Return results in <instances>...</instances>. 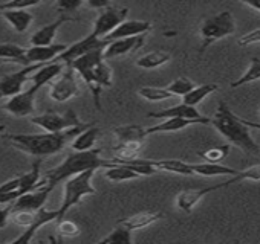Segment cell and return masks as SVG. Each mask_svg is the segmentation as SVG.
I'll return each instance as SVG.
<instances>
[{
	"label": "cell",
	"mask_w": 260,
	"mask_h": 244,
	"mask_svg": "<svg viewBox=\"0 0 260 244\" xmlns=\"http://www.w3.org/2000/svg\"><path fill=\"white\" fill-rule=\"evenodd\" d=\"M90 124H80L71 129H66L63 132L58 133H43V135H4V138L17 150L34 156V157H48L52 154L60 153L66 144L74 139L78 133H81L86 127H89Z\"/></svg>",
	"instance_id": "cell-1"
},
{
	"label": "cell",
	"mask_w": 260,
	"mask_h": 244,
	"mask_svg": "<svg viewBox=\"0 0 260 244\" xmlns=\"http://www.w3.org/2000/svg\"><path fill=\"white\" fill-rule=\"evenodd\" d=\"M103 51L104 49L92 51L89 54L78 57L71 64H66V66H71L87 84V87L93 96L95 107L98 110H101L100 95L103 92V87H110L112 79H113V72H112L110 66L106 63L107 60H104Z\"/></svg>",
	"instance_id": "cell-2"
},
{
	"label": "cell",
	"mask_w": 260,
	"mask_h": 244,
	"mask_svg": "<svg viewBox=\"0 0 260 244\" xmlns=\"http://www.w3.org/2000/svg\"><path fill=\"white\" fill-rule=\"evenodd\" d=\"M107 165L106 159H101V148H92L87 151H74L66 156V159L46 173V176L39 182V186H46L49 191H54L55 186L61 182H66L69 177L80 174L86 170H98Z\"/></svg>",
	"instance_id": "cell-3"
},
{
	"label": "cell",
	"mask_w": 260,
	"mask_h": 244,
	"mask_svg": "<svg viewBox=\"0 0 260 244\" xmlns=\"http://www.w3.org/2000/svg\"><path fill=\"white\" fill-rule=\"evenodd\" d=\"M210 124L233 145L239 147L248 154L257 156L260 154V145L252 139L249 133V127L243 124L242 117L234 114L230 107L222 101L217 105L216 114Z\"/></svg>",
	"instance_id": "cell-4"
},
{
	"label": "cell",
	"mask_w": 260,
	"mask_h": 244,
	"mask_svg": "<svg viewBox=\"0 0 260 244\" xmlns=\"http://www.w3.org/2000/svg\"><path fill=\"white\" fill-rule=\"evenodd\" d=\"M95 171L96 170H86L80 174L69 177L64 182V195H63L61 206L58 208V220L64 218L68 211L71 208H74L75 205H78L83 198L96 194V189L92 185V179L95 176Z\"/></svg>",
	"instance_id": "cell-5"
},
{
	"label": "cell",
	"mask_w": 260,
	"mask_h": 244,
	"mask_svg": "<svg viewBox=\"0 0 260 244\" xmlns=\"http://www.w3.org/2000/svg\"><path fill=\"white\" fill-rule=\"evenodd\" d=\"M236 32V20L230 11H222L216 16L205 19L199 28L201 48L199 52H205L217 40Z\"/></svg>",
	"instance_id": "cell-6"
},
{
	"label": "cell",
	"mask_w": 260,
	"mask_h": 244,
	"mask_svg": "<svg viewBox=\"0 0 260 244\" xmlns=\"http://www.w3.org/2000/svg\"><path fill=\"white\" fill-rule=\"evenodd\" d=\"M113 135L116 138V145L113 151L116 153L115 157L119 159H134L143 151L147 133L146 129L141 126H122L113 129Z\"/></svg>",
	"instance_id": "cell-7"
},
{
	"label": "cell",
	"mask_w": 260,
	"mask_h": 244,
	"mask_svg": "<svg viewBox=\"0 0 260 244\" xmlns=\"http://www.w3.org/2000/svg\"><path fill=\"white\" fill-rule=\"evenodd\" d=\"M31 122L48 133H58V132L66 130V129L83 124L72 110L66 111L64 114H60L55 111H46L42 114H36L31 117Z\"/></svg>",
	"instance_id": "cell-8"
},
{
	"label": "cell",
	"mask_w": 260,
	"mask_h": 244,
	"mask_svg": "<svg viewBox=\"0 0 260 244\" xmlns=\"http://www.w3.org/2000/svg\"><path fill=\"white\" fill-rule=\"evenodd\" d=\"M128 16V8H121V7H107L103 8L98 17L93 22V29L92 35L98 38H106L119 23L127 20Z\"/></svg>",
	"instance_id": "cell-9"
},
{
	"label": "cell",
	"mask_w": 260,
	"mask_h": 244,
	"mask_svg": "<svg viewBox=\"0 0 260 244\" xmlns=\"http://www.w3.org/2000/svg\"><path fill=\"white\" fill-rule=\"evenodd\" d=\"M80 93L77 78H75V70L71 66H66L63 72L51 81L49 87V96L57 101V102H66L77 96Z\"/></svg>",
	"instance_id": "cell-10"
},
{
	"label": "cell",
	"mask_w": 260,
	"mask_h": 244,
	"mask_svg": "<svg viewBox=\"0 0 260 244\" xmlns=\"http://www.w3.org/2000/svg\"><path fill=\"white\" fill-rule=\"evenodd\" d=\"M40 89L42 87L39 84L32 83V86L28 90H22L20 93L11 96L4 104V110H7L10 114L16 117H26L32 114L36 111V95Z\"/></svg>",
	"instance_id": "cell-11"
},
{
	"label": "cell",
	"mask_w": 260,
	"mask_h": 244,
	"mask_svg": "<svg viewBox=\"0 0 260 244\" xmlns=\"http://www.w3.org/2000/svg\"><path fill=\"white\" fill-rule=\"evenodd\" d=\"M107 40L104 38H98L92 34H89L87 37H84L83 40H78L77 43L71 45V46H66V49L52 61H57V63H61V64H71L74 60H77L78 57L84 55V54H89L92 51H96V49H104L107 46Z\"/></svg>",
	"instance_id": "cell-12"
},
{
	"label": "cell",
	"mask_w": 260,
	"mask_h": 244,
	"mask_svg": "<svg viewBox=\"0 0 260 244\" xmlns=\"http://www.w3.org/2000/svg\"><path fill=\"white\" fill-rule=\"evenodd\" d=\"M40 66H43V64L23 66L19 72H14V73H10L4 78H0V99L11 98L17 93H20L23 89V84L29 78V73L36 72Z\"/></svg>",
	"instance_id": "cell-13"
},
{
	"label": "cell",
	"mask_w": 260,
	"mask_h": 244,
	"mask_svg": "<svg viewBox=\"0 0 260 244\" xmlns=\"http://www.w3.org/2000/svg\"><path fill=\"white\" fill-rule=\"evenodd\" d=\"M51 192L52 191H49L46 186H39L36 189L26 191V192L20 194L11 203V208H13V211H31V212H36L42 206H45V203L48 201V197H49Z\"/></svg>",
	"instance_id": "cell-14"
},
{
	"label": "cell",
	"mask_w": 260,
	"mask_h": 244,
	"mask_svg": "<svg viewBox=\"0 0 260 244\" xmlns=\"http://www.w3.org/2000/svg\"><path fill=\"white\" fill-rule=\"evenodd\" d=\"M144 40H146V34L135 35V37H127V38L112 40L104 48L103 57H104V60H112V58H116V57L128 55L130 52L138 51L144 45Z\"/></svg>",
	"instance_id": "cell-15"
},
{
	"label": "cell",
	"mask_w": 260,
	"mask_h": 244,
	"mask_svg": "<svg viewBox=\"0 0 260 244\" xmlns=\"http://www.w3.org/2000/svg\"><path fill=\"white\" fill-rule=\"evenodd\" d=\"M57 220H58V209H46L45 206H42L39 211H36L32 223L25 229V232H22L17 238H14L13 242H25V244L31 242L40 227Z\"/></svg>",
	"instance_id": "cell-16"
},
{
	"label": "cell",
	"mask_w": 260,
	"mask_h": 244,
	"mask_svg": "<svg viewBox=\"0 0 260 244\" xmlns=\"http://www.w3.org/2000/svg\"><path fill=\"white\" fill-rule=\"evenodd\" d=\"M149 117H155V119H166V117H187V119H196L199 120L201 124L204 126H208L211 119L210 117H205L202 116L196 107L193 105H187V104H178V105H173V107H169V108H164V110H159V111H152L149 113Z\"/></svg>",
	"instance_id": "cell-17"
},
{
	"label": "cell",
	"mask_w": 260,
	"mask_h": 244,
	"mask_svg": "<svg viewBox=\"0 0 260 244\" xmlns=\"http://www.w3.org/2000/svg\"><path fill=\"white\" fill-rule=\"evenodd\" d=\"M152 31V23L146 20H124L119 23L104 40L112 42L118 38H127V37H135V35H143Z\"/></svg>",
	"instance_id": "cell-18"
},
{
	"label": "cell",
	"mask_w": 260,
	"mask_h": 244,
	"mask_svg": "<svg viewBox=\"0 0 260 244\" xmlns=\"http://www.w3.org/2000/svg\"><path fill=\"white\" fill-rule=\"evenodd\" d=\"M66 45H49V46H31L25 52V58L28 64H46L51 60H55L63 51Z\"/></svg>",
	"instance_id": "cell-19"
},
{
	"label": "cell",
	"mask_w": 260,
	"mask_h": 244,
	"mask_svg": "<svg viewBox=\"0 0 260 244\" xmlns=\"http://www.w3.org/2000/svg\"><path fill=\"white\" fill-rule=\"evenodd\" d=\"M213 191H217V185H213L208 188H201V189H184L176 195V206L182 212L190 214L194 209V206L201 201V198Z\"/></svg>",
	"instance_id": "cell-20"
},
{
	"label": "cell",
	"mask_w": 260,
	"mask_h": 244,
	"mask_svg": "<svg viewBox=\"0 0 260 244\" xmlns=\"http://www.w3.org/2000/svg\"><path fill=\"white\" fill-rule=\"evenodd\" d=\"M71 19L68 17H58L54 23H49L43 28H40L39 31H36L32 34V37L29 38V43L31 46H49L54 43L55 40V35H57V31L60 29V26L66 22H69Z\"/></svg>",
	"instance_id": "cell-21"
},
{
	"label": "cell",
	"mask_w": 260,
	"mask_h": 244,
	"mask_svg": "<svg viewBox=\"0 0 260 244\" xmlns=\"http://www.w3.org/2000/svg\"><path fill=\"white\" fill-rule=\"evenodd\" d=\"M193 124H201L196 119H187V117H166L159 124L146 129L147 135H153V133H175V132H181Z\"/></svg>",
	"instance_id": "cell-22"
},
{
	"label": "cell",
	"mask_w": 260,
	"mask_h": 244,
	"mask_svg": "<svg viewBox=\"0 0 260 244\" xmlns=\"http://www.w3.org/2000/svg\"><path fill=\"white\" fill-rule=\"evenodd\" d=\"M164 218V214L159 212V211H150V212H140V214H135L128 218H122L119 220L118 223L122 224L124 227H127L128 230H138V229H144L153 223H156L158 220Z\"/></svg>",
	"instance_id": "cell-23"
},
{
	"label": "cell",
	"mask_w": 260,
	"mask_h": 244,
	"mask_svg": "<svg viewBox=\"0 0 260 244\" xmlns=\"http://www.w3.org/2000/svg\"><path fill=\"white\" fill-rule=\"evenodd\" d=\"M0 14H2V17L19 34L26 32L32 23V14L28 13L26 10H4V11H0Z\"/></svg>",
	"instance_id": "cell-24"
},
{
	"label": "cell",
	"mask_w": 260,
	"mask_h": 244,
	"mask_svg": "<svg viewBox=\"0 0 260 244\" xmlns=\"http://www.w3.org/2000/svg\"><path fill=\"white\" fill-rule=\"evenodd\" d=\"M104 176L110 182H128V180H135L140 179L141 176L134 171L130 167L122 165V164H113L107 160V165L104 167Z\"/></svg>",
	"instance_id": "cell-25"
},
{
	"label": "cell",
	"mask_w": 260,
	"mask_h": 244,
	"mask_svg": "<svg viewBox=\"0 0 260 244\" xmlns=\"http://www.w3.org/2000/svg\"><path fill=\"white\" fill-rule=\"evenodd\" d=\"M190 168L193 174L202 176V177H216V176H234L237 170L223 167L220 164L213 162H204V164H190Z\"/></svg>",
	"instance_id": "cell-26"
},
{
	"label": "cell",
	"mask_w": 260,
	"mask_h": 244,
	"mask_svg": "<svg viewBox=\"0 0 260 244\" xmlns=\"http://www.w3.org/2000/svg\"><path fill=\"white\" fill-rule=\"evenodd\" d=\"M26 49L14 43H0V63H17L29 66L25 58Z\"/></svg>",
	"instance_id": "cell-27"
},
{
	"label": "cell",
	"mask_w": 260,
	"mask_h": 244,
	"mask_svg": "<svg viewBox=\"0 0 260 244\" xmlns=\"http://www.w3.org/2000/svg\"><path fill=\"white\" fill-rule=\"evenodd\" d=\"M100 135V129L95 127V126H89L86 127L81 133H78L71 147L74 151H87V150H92L95 147V142H96V138Z\"/></svg>",
	"instance_id": "cell-28"
},
{
	"label": "cell",
	"mask_w": 260,
	"mask_h": 244,
	"mask_svg": "<svg viewBox=\"0 0 260 244\" xmlns=\"http://www.w3.org/2000/svg\"><path fill=\"white\" fill-rule=\"evenodd\" d=\"M150 164L158 171H167V173H173V174H179V176H194L191 168H190V164L178 160V159L150 160Z\"/></svg>",
	"instance_id": "cell-29"
},
{
	"label": "cell",
	"mask_w": 260,
	"mask_h": 244,
	"mask_svg": "<svg viewBox=\"0 0 260 244\" xmlns=\"http://www.w3.org/2000/svg\"><path fill=\"white\" fill-rule=\"evenodd\" d=\"M172 55L166 51H152L143 57H140L137 60V67H141V69H158L164 64H167L170 61Z\"/></svg>",
	"instance_id": "cell-30"
},
{
	"label": "cell",
	"mask_w": 260,
	"mask_h": 244,
	"mask_svg": "<svg viewBox=\"0 0 260 244\" xmlns=\"http://www.w3.org/2000/svg\"><path fill=\"white\" fill-rule=\"evenodd\" d=\"M219 90L217 84H202V86H194L187 95L182 96V102L187 105H193L196 107L198 104H201L208 95L214 93Z\"/></svg>",
	"instance_id": "cell-31"
},
{
	"label": "cell",
	"mask_w": 260,
	"mask_h": 244,
	"mask_svg": "<svg viewBox=\"0 0 260 244\" xmlns=\"http://www.w3.org/2000/svg\"><path fill=\"white\" fill-rule=\"evenodd\" d=\"M100 242L101 244H132L134 242L132 230H128L122 224L116 223L115 229L107 236H104Z\"/></svg>",
	"instance_id": "cell-32"
},
{
	"label": "cell",
	"mask_w": 260,
	"mask_h": 244,
	"mask_svg": "<svg viewBox=\"0 0 260 244\" xmlns=\"http://www.w3.org/2000/svg\"><path fill=\"white\" fill-rule=\"evenodd\" d=\"M258 79H260V58L252 57L251 63H249V67L246 69V72L239 79L231 83V89H237L240 86H245V84H249V83H254V81H258Z\"/></svg>",
	"instance_id": "cell-33"
},
{
	"label": "cell",
	"mask_w": 260,
	"mask_h": 244,
	"mask_svg": "<svg viewBox=\"0 0 260 244\" xmlns=\"http://www.w3.org/2000/svg\"><path fill=\"white\" fill-rule=\"evenodd\" d=\"M240 180H260V164L258 165H254V167H249L243 171H237L231 179H228L226 182L223 183H219L217 185V189L220 188H226L233 183H237Z\"/></svg>",
	"instance_id": "cell-34"
},
{
	"label": "cell",
	"mask_w": 260,
	"mask_h": 244,
	"mask_svg": "<svg viewBox=\"0 0 260 244\" xmlns=\"http://www.w3.org/2000/svg\"><path fill=\"white\" fill-rule=\"evenodd\" d=\"M138 95L141 98H144L146 101H150V102H159V101L173 98V95L166 87H152V86H146V87L138 89Z\"/></svg>",
	"instance_id": "cell-35"
},
{
	"label": "cell",
	"mask_w": 260,
	"mask_h": 244,
	"mask_svg": "<svg viewBox=\"0 0 260 244\" xmlns=\"http://www.w3.org/2000/svg\"><path fill=\"white\" fill-rule=\"evenodd\" d=\"M193 87H194V83H193L191 79H188V78H185V76H179V78H176L173 83H170L166 89H167L173 96H184V95H187Z\"/></svg>",
	"instance_id": "cell-36"
},
{
	"label": "cell",
	"mask_w": 260,
	"mask_h": 244,
	"mask_svg": "<svg viewBox=\"0 0 260 244\" xmlns=\"http://www.w3.org/2000/svg\"><path fill=\"white\" fill-rule=\"evenodd\" d=\"M198 154H199L205 162L219 164V162H222V160L230 154V147H228V145H222V147L210 148V150H205V151H199Z\"/></svg>",
	"instance_id": "cell-37"
},
{
	"label": "cell",
	"mask_w": 260,
	"mask_h": 244,
	"mask_svg": "<svg viewBox=\"0 0 260 244\" xmlns=\"http://www.w3.org/2000/svg\"><path fill=\"white\" fill-rule=\"evenodd\" d=\"M57 232L61 235V236H77L80 235V226L75 223V221H71V220H66V218H61L57 221Z\"/></svg>",
	"instance_id": "cell-38"
},
{
	"label": "cell",
	"mask_w": 260,
	"mask_h": 244,
	"mask_svg": "<svg viewBox=\"0 0 260 244\" xmlns=\"http://www.w3.org/2000/svg\"><path fill=\"white\" fill-rule=\"evenodd\" d=\"M42 0H8V2L0 5V11L4 10H28L31 7H37Z\"/></svg>",
	"instance_id": "cell-39"
},
{
	"label": "cell",
	"mask_w": 260,
	"mask_h": 244,
	"mask_svg": "<svg viewBox=\"0 0 260 244\" xmlns=\"http://www.w3.org/2000/svg\"><path fill=\"white\" fill-rule=\"evenodd\" d=\"M84 4V0H57L55 8L60 13H75L77 10L81 8V5Z\"/></svg>",
	"instance_id": "cell-40"
},
{
	"label": "cell",
	"mask_w": 260,
	"mask_h": 244,
	"mask_svg": "<svg viewBox=\"0 0 260 244\" xmlns=\"http://www.w3.org/2000/svg\"><path fill=\"white\" fill-rule=\"evenodd\" d=\"M34 214L36 212H31V211H13V221L19 226H23V227H28L32 220H34Z\"/></svg>",
	"instance_id": "cell-41"
},
{
	"label": "cell",
	"mask_w": 260,
	"mask_h": 244,
	"mask_svg": "<svg viewBox=\"0 0 260 244\" xmlns=\"http://www.w3.org/2000/svg\"><path fill=\"white\" fill-rule=\"evenodd\" d=\"M237 43L240 46H249L252 43H260V29H255V31L249 32V34H245L243 37H240L237 40Z\"/></svg>",
	"instance_id": "cell-42"
},
{
	"label": "cell",
	"mask_w": 260,
	"mask_h": 244,
	"mask_svg": "<svg viewBox=\"0 0 260 244\" xmlns=\"http://www.w3.org/2000/svg\"><path fill=\"white\" fill-rule=\"evenodd\" d=\"M11 214H13L11 203H8V205H0V229L7 227V224H8V221H10Z\"/></svg>",
	"instance_id": "cell-43"
},
{
	"label": "cell",
	"mask_w": 260,
	"mask_h": 244,
	"mask_svg": "<svg viewBox=\"0 0 260 244\" xmlns=\"http://www.w3.org/2000/svg\"><path fill=\"white\" fill-rule=\"evenodd\" d=\"M84 2L92 10H103L110 5V0H84Z\"/></svg>",
	"instance_id": "cell-44"
},
{
	"label": "cell",
	"mask_w": 260,
	"mask_h": 244,
	"mask_svg": "<svg viewBox=\"0 0 260 244\" xmlns=\"http://www.w3.org/2000/svg\"><path fill=\"white\" fill-rule=\"evenodd\" d=\"M239 2H242V4L248 5L249 8H252V10L260 13V0H239Z\"/></svg>",
	"instance_id": "cell-45"
},
{
	"label": "cell",
	"mask_w": 260,
	"mask_h": 244,
	"mask_svg": "<svg viewBox=\"0 0 260 244\" xmlns=\"http://www.w3.org/2000/svg\"><path fill=\"white\" fill-rule=\"evenodd\" d=\"M242 120H243V124H245V126H248L249 129L260 130V124H258V122H251V120H246V119H243V117H242Z\"/></svg>",
	"instance_id": "cell-46"
},
{
	"label": "cell",
	"mask_w": 260,
	"mask_h": 244,
	"mask_svg": "<svg viewBox=\"0 0 260 244\" xmlns=\"http://www.w3.org/2000/svg\"><path fill=\"white\" fill-rule=\"evenodd\" d=\"M5 129H7L5 126H0V135H4V132H5Z\"/></svg>",
	"instance_id": "cell-47"
}]
</instances>
